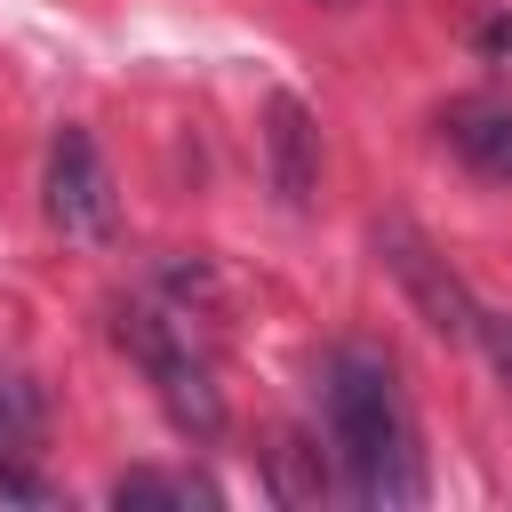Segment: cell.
Returning <instances> with one entry per match:
<instances>
[{"instance_id":"1","label":"cell","mask_w":512,"mask_h":512,"mask_svg":"<svg viewBox=\"0 0 512 512\" xmlns=\"http://www.w3.org/2000/svg\"><path fill=\"white\" fill-rule=\"evenodd\" d=\"M320 400H328V440H336L344 488L376 512L424 504V456H416V424H408L392 360L376 344H336L328 376H320Z\"/></svg>"},{"instance_id":"2","label":"cell","mask_w":512,"mask_h":512,"mask_svg":"<svg viewBox=\"0 0 512 512\" xmlns=\"http://www.w3.org/2000/svg\"><path fill=\"white\" fill-rule=\"evenodd\" d=\"M112 336H120V352L152 376L160 408H168L184 432H200V440H216V432H224V392H216L208 344L192 336V312H168V304L136 296V304H120V312H112Z\"/></svg>"},{"instance_id":"3","label":"cell","mask_w":512,"mask_h":512,"mask_svg":"<svg viewBox=\"0 0 512 512\" xmlns=\"http://www.w3.org/2000/svg\"><path fill=\"white\" fill-rule=\"evenodd\" d=\"M40 192H48V224H56L64 240H80V248H104V240L120 232L112 168H104V152H96V136H88V128H56Z\"/></svg>"},{"instance_id":"4","label":"cell","mask_w":512,"mask_h":512,"mask_svg":"<svg viewBox=\"0 0 512 512\" xmlns=\"http://www.w3.org/2000/svg\"><path fill=\"white\" fill-rule=\"evenodd\" d=\"M376 256H384V272L400 280V296L424 312V328H440V336H456V344H480V304H472V288L448 272V256H440L416 224L384 216V224H376Z\"/></svg>"},{"instance_id":"5","label":"cell","mask_w":512,"mask_h":512,"mask_svg":"<svg viewBox=\"0 0 512 512\" xmlns=\"http://www.w3.org/2000/svg\"><path fill=\"white\" fill-rule=\"evenodd\" d=\"M264 168H272L280 208H312V192H320V128H312L304 96H288V88L264 112Z\"/></svg>"},{"instance_id":"6","label":"cell","mask_w":512,"mask_h":512,"mask_svg":"<svg viewBox=\"0 0 512 512\" xmlns=\"http://www.w3.org/2000/svg\"><path fill=\"white\" fill-rule=\"evenodd\" d=\"M32 432H40V400H32L16 376H0V496H16V504H48V488L24 472Z\"/></svg>"},{"instance_id":"7","label":"cell","mask_w":512,"mask_h":512,"mask_svg":"<svg viewBox=\"0 0 512 512\" xmlns=\"http://www.w3.org/2000/svg\"><path fill=\"white\" fill-rule=\"evenodd\" d=\"M448 144H456L480 176L512 184V104H464V112H448Z\"/></svg>"},{"instance_id":"8","label":"cell","mask_w":512,"mask_h":512,"mask_svg":"<svg viewBox=\"0 0 512 512\" xmlns=\"http://www.w3.org/2000/svg\"><path fill=\"white\" fill-rule=\"evenodd\" d=\"M112 504H128V512H144V504H216V488L200 472H120Z\"/></svg>"},{"instance_id":"9","label":"cell","mask_w":512,"mask_h":512,"mask_svg":"<svg viewBox=\"0 0 512 512\" xmlns=\"http://www.w3.org/2000/svg\"><path fill=\"white\" fill-rule=\"evenodd\" d=\"M480 56H488V64H512V16L480 24Z\"/></svg>"}]
</instances>
